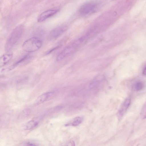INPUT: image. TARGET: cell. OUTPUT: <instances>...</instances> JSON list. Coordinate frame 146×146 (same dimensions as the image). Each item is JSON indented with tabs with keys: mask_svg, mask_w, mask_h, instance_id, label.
Segmentation results:
<instances>
[{
	"mask_svg": "<svg viewBox=\"0 0 146 146\" xmlns=\"http://www.w3.org/2000/svg\"><path fill=\"white\" fill-rule=\"evenodd\" d=\"M84 39V37H81L66 48L58 55L56 60L61 61L70 55L78 47Z\"/></svg>",
	"mask_w": 146,
	"mask_h": 146,
	"instance_id": "obj_3",
	"label": "cell"
},
{
	"mask_svg": "<svg viewBox=\"0 0 146 146\" xmlns=\"http://www.w3.org/2000/svg\"><path fill=\"white\" fill-rule=\"evenodd\" d=\"M52 92H48L42 94L36 99L34 103V106H37L47 100L50 96L53 94Z\"/></svg>",
	"mask_w": 146,
	"mask_h": 146,
	"instance_id": "obj_8",
	"label": "cell"
},
{
	"mask_svg": "<svg viewBox=\"0 0 146 146\" xmlns=\"http://www.w3.org/2000/svg\"><path fill=\"white\" fill-rule=\"evenodd\" d=\"M59 10L58 9H49L42 12L38 17L37 21L38 22H43L54 15L57 13Z\"/></svg>",
	"mask_w": 146,
	"mask_h": 146,
	"instance_id": "obj_6",
	"label": "cell"
},
{
	"mask_svg": "<svg viewBox=\"0 0 146 146\" xmlns=\"http://www.w3.org/2000/svg\"><path fill=\"white\" fill-rule=\"evenodd\" d=\"M68 145L74 146L75 145V143L74 141H71L69 142L68 143Z\"/></svg>",
	"mask_w": 146,
	"mask_h": 146,
	"instance_id": "obj_16",
	"label": "cell"
},
{
	"mask_svg": "<svg viewBox=\"0 0 146 146\" xmlns=\"http://www.w3.org/2000/svg\"><path fill=\"white\" fill-rule=\"evenodd\" d=\"M65 26H59L52 29L50 32L48 38L50 40L56 39L61 36L66 30Z\"/></svg>",
	"mask_w": 146,
	"mask_h": 146,
	"instance_id": "obj_4",
	"label": "cell"
},
{
	"mask_svg": "<svg viewBox=\"0 0 146 146\" xmlns=\"http://www.w3.org/2000/svg\"><path fill=\"white\" fill-rule=\"evenodd\" d=\"M42 41L39 38L33 37L29 38L23 43V50L25 52H32L37 51L41 47Z\"/></svg>",
	"mask_w": 146,
	"mask_h": 146,
	"instance_id": "obj_2",
	"label": "cell"
},
{
	"mask_svg": "<svg viewBox=\"0 0 146 146\" xmlns=\"http://www.w3.org/2000/svg\"><path fill=\"white\" fill-rule=\"evenodd\" d=\"M140 116L142 119L146 118V102L144 104L141 109Z\"/></svg>",
	"mask_w": 146,
	"mask_h": 146,
	"instance_id": "obj_13",
	"label": "cell"
},
{
	"mask_svg": "<svg viewBox=\"0 0 146 146\" xmlns=\"http://www.w3.org/2000/svg\"><path fill=\"white\" fill-rule=\"evenodd\" d=\"M96 6L95 4L91 3H86L83 5L80 8L78 12L82 15H88L94 11Z\"/></svg>",
	"mask_w": 146,
	"mask_h": 146,
	"instance_id": "obj_5",
	"label": "cell"
},
{
	"mask_svg": "<svg viewBox=\"0 0 146 146\" xmlns=\"http://www.w3.org/2000/svg\"><path fill=\"white\" fill-rule=\"evenodd\" d=\"M30 113V110L29 109H25L21 112L19 116L21 117V118H22L28 115Z\"/></svg>",
	"mask_w": 146,
	"mask_h": 146,
	"instance_id": "obj_14",
	"label": "cell"
},
{
	"mask_svg": "<svg viewBox=\"0 0 146 146\" xmlns=\"http://www.w3.org/2000/svg\"><path fill=\"white\" fill-rule=\"evenodd\" d=\"M144 87V85L143 82L141 81H138L133 84L132 89L134 91H139L142 90Z\"/></svg>",
	"mask_w": 146,
	"mask_h": 146,
	"instance_id": "obj_11",
	"label": "cell"
},
{
	"mask_svg": "<svg viewBox=\"0 0 146 146\" xmlns=\"http://www.w3.org/2000/svg\"><path fill=\"white\" fill-rule=\"evenodd\" d=\"M83 118L80 117H75L70 123V125L73 126H76L80 124L82 121Z\"/></svg>",
	"mask_w": 146,
	"mask_h": 146,
	"instance_id": "obj_12",
	"label": "cell"
},
{
	"mask_svg": "<svg viewBox=\"0 0 146 146\" xmlns=\"http://www.w3.org/2000/svg\"><path fill=\"white\" fill-rule=\"evenodd\" d=\"M130 102L131 100L129 98H126L123 102L118 112L117 116L119 119H121L125 114L130 105Z\"/></svg>",
	"mask_w": 146,
	"mask_h": 146,
	"instance_id": "obj_7",
	"label": "cell"
},
{
	"mask_svg": "<svg viewBox=\"0 0 146 146\" xmlns=\"http://www.w3.org/2000/svg\"><path fill=\"white\" fill-rule=\"evenodd\" d=\"M60 46L58 45L54 47L53 48L47 51L46 53H45V55H47L49 54H50L52 52H53L55 50L58 49V48L60 47Z\"/></svg>",
	"mask_w": 146,
	"mask_h": 146,
	"instance_id": "obj_15",
	"label": "cell"
},
{
	"mask_svg": "<svg viewBox=\"0 0 146 146\" xmlns=\"http://www.w3.org/2000/svg\"><path fill=\"white\" fill-rule=\"evenodd\" d=\"M38 124V121L36 120L29 121L26 124L25 127V129L27 130L32 129L36 127Z\"/></svg>",
	"mask_w": 146,
	"mask_h": 146,
	"instance_id": "obj_10",
	"label": "cell"
},
{
	"mask_svg": "<svg viewBox=\"0 0 146 146\" xmlns=\"http://www.w3.org/2000/svg\"><path fill=\"white\" fill-rule=\"evenodd\" d=\"M143 74L144 75L146 76V66L143 69Z\"/></svg>",
	"mask_w": 146,
	"mask_h": 146,
	"instance_id": "obj_17",
	"label": "cell"
},
{
	"mask_svg": "<svg viewBox=\"0 0 146 146\" xmlns=\"http://www.w3.org/2000/svg\"><path fill=\"white\" fill-rule=\"evenodd\" d=\"M24 31V27L20 25L16 27L12 31L8 38L5 45L6 51H10L21 37Z\"/></svg>",
	"mask_w": 146,
	"mask_h": 146,
	"instance_id": "obj_1",
	"label": "cell"
},
{
	"mask_svg": "<svg viewBox=\"0 0 146 146\" xmlns=\"http://www.w3.org/2000/svg\"><path fill=\"white\" fill-rule=\"evenodd\" d=\"M13 54L9 53L5 54L2 56L0 58V67H3L7 64L11 59Z\"/></svg>",
	"mask_w": 146,
	"mask_h": 146,
	"instance_id": "obj_9",
	"label": "cell"
}]
</instances>
